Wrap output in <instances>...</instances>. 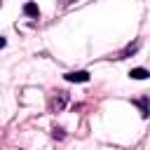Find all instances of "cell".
Returning a JSON list of instances; mask_svg holds the SVG:
<instances>
[{
    "label": "cell",
    "mask_w": 150,
    "mask_h": 150,
    "mask_svg": "<svg viewBox=\"0 0 150 150\" xmlns=\"http://www.w3.org/2000/svg\"><path fill=\"white\" fill-rule=\"evenodd\" d=\"M66 80L68 82H89V73L87 70H73V73H66Z\"/></svg>",
    "instance_id": "1"
},
{
    "label": "cell",
    "mask_w": 150,
    "mask_h": 150,
    "mask_svg": "<svg viewBox=\"0 0 150 150\" xmlns=\"http://www.w3.org/2000/svg\"><path fill=\"white\" fill-rule=\"evenodd\" d=\"M129 77L131 80H145V77H150V73L145 68H134V70H129Z\"/></svg>",
    "instance_id": "2"
},
{
    "label": "cell",
    "mask_w": 150,
    "mask_h": 150,
    "mask_svg": "<svg viewBox=\"0 0 150 150\" xmlns=\"http://www.w3.org/2000/svg\"><path fill=\"white\" fill-rule=\"evenodd\" d=\"M23 12H26L28 16H35V19L40 16V9H38V5H33V2H26V5H23Z\"/></svg>",
    "instance_id": "3"
},
{
    "label": "cell",
    "mask_w": 150,
    "mask_h": 150,
    "mask_svg": "<svg viewBox=\"0 0 150 150\" xmlns=\"http://www.w3.org/2000/svg\"><path fill=\"white\" fill-rule=\"evenodd\" d=\"M63 103H66V94L63 91H59V98H52V110H59V108H63Z\"/></svg>",
    "instance_id": "4"
},
{
    "label": "cell",
    "mask_w": 150,
    "mask_h": 150,
    "mask_svg": "<svg viewBox=\"0 0 150 150\" xmlns=\"http://www.w3.org/2000/svg\"><path fill=\"white\" fill-rule=\"evenodd\" d=\"M136 49H138V42H134V45H129V47H127V49L122 52V56H129V54H134Z\"/></svg>",
    "instance_id": "5"
},
{
    "label": "cell",
    "mask_w": 150,
    "mask_h": 150,
    "mask_svg": "<svg viewBox=\"0 0 150 150\" xmlns=\"http://www.w3.org/2000/svg\"><path fill=\"white\" fill-rule=\"evenodd\" d=\"M54 136L56 138H63V129H54Z\"/></svg>",
    "instance_id": "6"
},
{
    "label": "cell",
    "mask_w": 150,
    "mask_h": 150,
    "mask_svg": "<svg viewBox=\"0 0 150 150\" xmlns=\"http://www.w3.org/2000/svg\"><path fill=\"white\" fill-rule=\"evenodd\" d=\"M5 45H7V40H5V38H0V49H2Z\"/></svg>",
    "instance_id": "7"
}]
</instances>
